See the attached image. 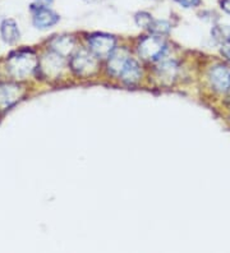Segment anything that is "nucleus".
<instances>
[{
	"mask_svg": "<svg viewBox=\"0 0 230 253\" xmlns=\"http://www.w3.org/2000/svg\"><path fill=\"white\" fill-rule=\"evenodd\" d=\"M52 4V0H35L32 5H31V9L32 10H39V9H43V8H47L49 5Z\"/></svg>",
	"mask_w": 230,
	"mask_h": 253,
	"instance_id": "nucleus-16",
	"label": "nucleus"
},
{
	"mask_svg": "<svg viewBox=\"0 0 230 253\" xmlns=\"http://www.w3.org/2000/svg\"><path fill=\"white\" fill-rule=\"evenodd\" d=\"M90 49L97 58H109L115 50V39L110 35L96 34L89 39Z\"/></svg>",
	"mask_w": 230,
	"mask_h": 253,
	"instance_id": "nucleus-3",
	"label": "nucleus"
},
{
	"mask_svg": "<svg viewBox=\"0 0 230 253\" xmlns=\"http://www.w3.org/2000/svg\"><path fill=\"white\" fill-rule=\"evenodd\" d=\"M59 19H60V17H59L58 13L49 9V8H43V9H39L35 12L32 22H34V26L36 28L46 30V28L55 26L59 22Z\"/></svg>",
	"mask_w": 230,
	"mask_h": 253,
	"instance_id": "nucleus-6",
	"label": "nucleus"
},
{
	"mask_svg": "<svg viewBox=\"0 0 230 253\" xmlns=\"http://www.w3.org/2000/svg\"><path fill=\"white\" fill-rule=\"evenodd\" d=\"M210 82L218 91L230 90V68L227 65H216L210 71Z\"/></svg>",
	"mask_w": 230,
	"mask_h": 253,
	"instance_id": "nucleus-5",
	"label": "nucleus"
},
{
	"mask_svg": "<svg viewBox=\"0 0 230 253\" xmlns=\"http://www.w3.org/2000/svg\"><path fill=\"white\" fill-rule=\"evenodd\" d=\"M52 47H54V50H55L59 55H68L74 47V40L69 36L56 37L54 42H52Z\"/></svg>",
	"mask_w": 230,
	"mask_h": 253,
	"instance_id": "nucleus-11",
	"label": "nucleus"
},
{
	"mask_svg": "<svg viewBox=\"0 0 230 253\" xmlns=\"http://www.w3.org/2000/svg\"><path fill=\"white\" fill-rule=\"evenodd\" d=\"M177 71H178V67H177L175 62H164L157 67L159 78H161L163 81L168 80L169 82L174 80L175 76H177Z\"/></svg>",
	"mask_w": 230,
	"mask_h": 253,
	"instance_id": "nucleus-13",
	"label": "nucleus"
},
{
	"mask_svg": "<svg viewBox=\"0 0 230 253\" xmlns=\"http://www.w3.org/2000/svg\"><path fill=\"white\" fill-rule=\"evenodd\" d=\"M0 34L3 40L6 43H14L19 40L21 34H19L18 25L13 19H4L0 25Z\"/></svg>",
	"mask_w": 230,
	"mask_h": 253,
	"instance_id": "nucleus-9",
	"label": "nucleus"
},
{
	"mask_svg": "<svg viewBox=\"0 0 230 253\" xmlns=\"http://www.w3.org/2000/svg\"><path fill=\"white\" fill-rule=\"evenodd\" d=\"M211 36L215 41L220 45H228L230 43V26L228 25H216L212 27Z\"/></svg>",
	"mask_w": 230,
	"mask_h": 253,
	"instance_id": "nucleus-12",
	"label": "nucleus"
},
{
	"mask_svg": "<svg viewBox=\"0 0 230 253\" xmlns=\"http://www.w3.org/2000/svg\"><path fill=\"white\" fill-rule=\"evenodd\" d=\"M128 58L126 50H114L113 54L109 56V64H107L109 72H111L114 76H119Z\"/></svg>",
	"mask_w": 230,
	"mask_h": 253,
	"instance_id": "nucleus-10",
	"label": "nucleus"
},
{
	"mask_svg": "<svg viewBox=\"0 0 230 253\" xmlns=\"http://www.w3.org/2000/svg\"><path fill=\"white\" fill-rule=\"evenodd\" d=\"M87 3H95V1H100V0H85Z\"/></svg>",
	"mask_w": 230,
	"mask_h": 253,
	"instance_id": "nucleus-20",
	"label": "nucleus"
},
{
	"mask_svg": "<svg viewBox=\"0 0 230 253\" xmlns=\"http://www.w3.org/2000/svg\"><path fill=\"white\" fill-rule=\"evenodd\" d=\"M141 76V67H139L137 60H135L132 58L127 59L126 64H124V67H123L122 72L119 74V77L122 78L123 82H126L128 84H133L139 81Z\"/></svg>",
	"mask_w": 230,
	"mask_h": 253,
	"instance_id": "nucleus-7",
	"label": "nucleus"
},
{
	"mask_svg": "<svg viewBox=\"0 0 230 253\" xmlns=\"http://www.w3.org/2000/svg\"><path fill=\"white\" fill-rule=\"evenodd\" d=\"M152 16L146 12H139L136 14V23H137L139 27L147 28L148 26H150L151 22H152Z\"/></svg>",
	"mask_w": 230,
	"mask_h": 253,
	"instance_id": "nucleus-15",
	"label": "nucleus"
},
{
	"mask_svg": "<svg viewBox=\"0 0 230 253\" xmlns=\"http://www.w3.org/2000/svg\"><path fill=\"white\" fill-rule=\"evenodd\" d=\"M221 54H223L228 60H230V46L223 47V49H221Z\"/></svg>",
	"mask_w": 230,
	"mask_h": 253,
	"instance_id": "nucleus-19",
	"label": "nucleus"
},
{
	"mask_svg": "<svg viewBox=\"0 0 230 253\" xmlns=\"http://www.w3.org/2000/svg\"><path fill=\"white\" fill-rule=\"evenodd\" d=\"M35 64H36V59L32 54L19 53L17 56H12L9 60V68L17 77H23L27 76L28 73L32 72Z\"/></svg>",
	"mask_w": 230,
	"mask_h": 253,
	"instance_id": "nucleus-4",
	"label": "nucleus"
},
{
	"mask_svg": "<svg viewBox=\"0 0 230 253\" xmlns=\"http://www.w3.org/2000/svg\"><path fill=\"white\" fill-rule=\"evenodd\" d=\"M221 8L230 14V0H221Z\"/></svg>",
	"mask_w": 230,
	"mask_h": 253,
	"instance_id": "nucleus-18",
	"label": "nucleus"
},
{
	"mask_svg": "<svg viewBox=\"0 0 230 253\" xmlns=\"http://www.w3.org/2000/svg\"><path fill=\"white\" fill-rule=\"evenodd\" d=\"M147 30L153 36L161 37L170 31V23L166 21H161V19H152Z\"/></svg>",
	"mask_w": 230,
	"mask_h": 253,
	"instance_id": "nucleus-14",
	"label": "nucleus"
},
{
	"mask_svg": "<svg viewBox=\"0 0 230 253\" xmlns=\"http://www.w3.org/2000/svg\"><path fill=\"white\" fill-rule=\"evenodd\" d=\"M184 8H196L201 4V0H175Z\"/></svg>",
	"mask_w": 230,
	"mask_h": 253,
	"instance_id": "nucleus-17",
	"label": "nucleus"
},
{
	"mask_svg": "<svg viewBox=\"0 0 230 253\" xmlns=\"http://www.w3.org/2000/svg\"><path fill=\"white\" fill-rule=\"evenodd\" d=\"M138 51L143 59L155 62V60H160L164 56L166 51V43L159 36L146 37L139 43Z\"/></svg>",
	"mask_w": 230,
	"mask_h": 253,
	"instance_id": "nucleus-2",
	"label": "nucleus"
},
{
	"mask_svg": "<svg viewBox=\"0 0 230 253\" xmlns=\"http://www.w3.org/2000/svg\"><path fill=\"white\" fill-rule=\"evenodd\" d=\"M71 68L78 76L86 77L97 71V56L86 50H80L71 59Z\"/></svg>",
	"mask_w": 230,
	"mask_h": 253,
	"instance_id": "nucleus-1",
	"label": "nucleus"
},
{
	"mask_svg": "<svg viewBox=\"0 0 230 253\" xmlns=\"http://www.w3.org/2000/svg\"><path fill=\"white\" fill-rule=\"evenodd\" d=\"M21 96V87L15 84L0 86V110L9 108Z\"/></svg>",
	"mask_w": 230,
	"mask_h": 253,
	"instance_id": "nucleus-8",
	"label": "nucleus"
}]
</instances>
